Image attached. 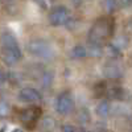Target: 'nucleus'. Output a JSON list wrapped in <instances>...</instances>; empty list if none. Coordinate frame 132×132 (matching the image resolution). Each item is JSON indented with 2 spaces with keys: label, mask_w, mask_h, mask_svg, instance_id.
<instances>
[{
  "label": "nucleus",
  "mask_w": 132,
  "mask_h": 132,
  "mask_svg": "<svg viewBox=\"0 0 132 132\" xmlns=\"http://www.w3.org/2000/svg\"><path fill=\"white\" fill-rule=\"evenodd\" d=\"M114 28H115V20L111 16L99 17L90 29V33H89L90 42L102 44L104 40L112 36Z\"/></svg>",
  "instance_id": "obj_1"
},
{
  "label": "nucleus",
  "mask_w": 132,
  "mask_h": 132,
  "mask_svg": "<svg viewBox=\"0 0 132 132\" xmlns=\"http://www.w3.org/2000/svg\"><path fill=\"white\" fill-rule=\"evenodd\" d=\"M41 116V108L38 106H30L25 110H23L20 114V119L25 126H33L35 123H37L38 118Z\"/></svg>",
  "instance_id": "obj_5"
},
{
  "label": "nucleus",
  "mask_w": 132,
  "mask_h": 132,
  "mask_svg": "<svg viewBox=\"0 0 132 132\" xmlns=\"http://www.w3.org/2000/svg\"><path fill=\"white\" fill-rule=\"evenodd\" d=\"M62 132H77V129L71 124H66V126L62 127Z\"/></svg>",
  "instance_id": "obj_19"
},
{
  "label": "nucleus",
  "mask_w": 132,
  "mask_h": 132,
  "mask_svg": "<svg viewBox=\"0 0 132 132\" xmlns=\"http://www.w3.org/2000/svg\"><path fill=\"white\" fill-rule=\"evenodd\" d=\"M81 132H87V131H81Z\"/></svg>",
  "instance_id": "obj_23"
},
{
  "label": "nucleus",
  "mask_w": 132,
  "mask_h": 132,
  "mask_svg": "<svg viewBox=\"0 0 132 132\" xmlns=\"http://www.w3.org/2000/svg\"><path fill=\"white\" fill-rule=\"evenodd\" d=\"M0 58L5 65L13 66L21 60V50L20 48H2Z\"/></svg>",
  "instance_id": "obj_4"
},
{
  "label": "nucleus",
  "mask_w": 132,
  "mask_h": 132,
  "mask_svg": "<svg viewBox=\"0 0 132 132\" xmlns=\"http://www.w3.org/2000/svg\"><path fill=\"white\" fill-rule=\"evenodd\" d=\"M73 96L70 93L65 91L62 93L58 99H57V103H56V108H57V112L61 115H66L69 114L71 110H73Z\"/></svg>",
  "instance_id": "obj_6"
},
{
  "label": "nucleus",
  "mask_w": 132,
  "mask_h": 132,
  "mask_svg": "<svg viewBox=\"0 0 132 132\" xmlns=\"http://www.w3.org/2000/svg\"><path fill=\"white\" fill-rule=\"evenodd\" d=\"M9 114V104L7 102H0V118H5Z\"/></svg>",
  "instance_id": "obj_16"
},
{
  "label": "nucleus",
  "mask_w": 132,
  "mask_h": 132,
  "mask_svg": "<svg viewBox=\"0 0 132 132\" xmlns=\"http://www.w3.org/2000/svg\"><path fill=\"white\" fill-rule=\"evenodd\" d=\"M95 91H96V96H101L102 94H104V91H106V83H103V82L98 83L95 86Z\"/></svg>",
  "instance_id": "obj_18"
},
{
  "label": "nucleus",
  "mask_w": 132,
  "mask_h": 132,
  "mask_svg": "<svg viewBox=\"0 0 132 132\" xmlns=\"http://www.w3.org/2000/svg\"><path fill=\"white\" fill-rule=\"evenodd\" d=\"M35 2H36V4H37V5H40L42 9H46V8H48L46 0H35Z\"/></svg>",
  "instance_id": "obj_20"
},
{
  "label": "nucleus",
  "mask_w": 132,
  "mask_h": 132,
  "mask_svg": "<svg viewBox=\"0 0 132 132\" xmlns=\"http://www.w3.org/2000/svg\"><path fill=\"white\" fill-rule=\"evenodd\" d=\"M19 98L23 102H28V103H35V102H40L42 95L40 94L38 90L33 89V87H25L19 93Z\"/></svg>",
  "instance_id": "obj_7"
},
{
  "label": "nucleus",
  "mask_w": 132,
  "mask_h": 132,
  "mask_svg": "<svg viewBox=\"0 0 132 132\" xmlns=\"http://www.w3.org/2000/svg\"><path fill=\"white\" fill-rule=\"evenodd\" d=\"M103 74L108 79H118L123 75V70L116 62H108L103 66Z\"/></svg>",
  "instance_id": "obj_8"
},
{
  "label": "nucleus",
  "mask_w": 132,
  "mask_h": 132,
  "mask_svg": "<svg viewBox=\"0 0 132 132\" xmlns=\"http://www.w3.org/2000/svg\"><path fill=\"white\" fill-rule=\"evenodd\" d=\"M12 132H23V131H21V129H19V128H15Z\"/></svg>",
  "instance_id": "obj_22"
},
{
  "label": "nucleus",
  "mask_w": 132,
  "mask_h": 132,
  "mask_svg": "<svg viewBox=\"0 0 132 132\" xmlns=\"http://www.w3.org/2000/svg\"><path fill=\"white\" fill-rule=\"evenodd\" d=\"M95 112H96V115H98V116H101V118H106V116H108V115H110V112H111V106H110V103H108V102L103 101V102H101V103H99V104L96 106Z\"/></svg>",
  "instance_id": "obj_10"
},
{
  "label": "nucleus",
  "mask_w": 132,
  "mask_h": 132,
  "mask_svg": "<svg viewBox=\"0 0 132 132\" xmlns=\"http://www.w3.org/2000/svg\"><path fill=\"white\" fill-rule=\"evenodd\" d=\"M28 50L37 57H48L52 52V48L44 40H33L28 44Z\"/></svg>",
  "instance_id": "obj_3"
},
{
  "label": "nucleus",
  "mask_w": 132,
  "mask_h": 132,
  "mask_svg": "<svg viewBox=\"0 0 132 132\" xmlns=\"http://www.w3.org/2000/svg\"><path fill=\"white\" fill-rule=\"evenodd\" d=\"M52 81H53V74H52V73H49V71L44 74V75H42V78H41V82H42V85L45 86V87L50 86Z\"/></svg>",
  "instance_id": "obj_17"
},
{
  "label": "nucleus",
  "mask_w": 132,
  "mask_h": 132,
  "mask_svg": "<svg viewBox=\"0 0 132 132\" xmlns=\"http://www.w3.org/2000/svg\"><path fill=\"white\" fill-rule=\"evenodd\" d=\"M70 16H69V11L66 9L65 7L62 5H58V7H54L50 13H49V23L53 25V27H60V25H63L69 21Z\"/></svg>",
  "instance_id": "obj_2"
},
{
  "label": "nucleus",
  "mask_w": 132,
  "mask_h": 132,
  "mask_svg": "<svg viewBox=\"0 0 132 132\" xmlns=\"http://www.w3.org/2000/svg\"><path fill=\"white\" fill-rule=\"evenodd\" d=\"M41 126H42V128H44V129L50 131V129H53V128H54L56 123H54V119H52V118H45V119L42 120Z\"/></svg>",
  "instance_id": "obj_14"
},
{
  "label": "nucleus",
  "mask_w": 132,
  "mask_h": 132,
  "mask_svg": "<svg viewBox=\"0 0 132 132\" xmlns=\"http://www.w3.org/2000/svg\"><path fill=\"white\" fill-rule=\"evenodd\" d=\"M91 57H102V54H103V48L101 46V44H94V42H90V46L89 49H87Z\"/></svg>",
  "instance_id": "obj_12"
},
{
  "label": "nucleus",
  "mask_w": 132,
  "mask_h": 132,
  "mask_svg": "<svg viewBox=\"0 0 132 132\" xmlns=\"http://www.w3.org/2000/svg\"><path fill=\"white\" fill-rule=\"evenodd\" d=\"M122 49H120L119 46H116L115 44H108V45L106 46V53L108 54L111 58H118V57H120V54H122V52H120Z\"/></svg>",
  "instance_id": "obj_13"
},
{
  "label": "nucleus",
  "mask_w": 132,
  "mask_h": 132,
  "mask_svg": "<svg viewBox=\"0 0 132 132\" xmlns=\"http://www.w3.org/2000/svg\"><path fill=\"white\" fill-rule=\"evenodd\" d=\"M0 41H2L3 48H19V44H17L16 37L12 35V33H9V32H4L2 35Z\"/></svg>",
  "instance_id": "obj_9"
},
{
  "label": "nucleus",
  "mask_w": 132,
  "mask_h": 132,
  "mask_svg": "<svg viewBox=\"0 0 132 132\" xmlns=\"http://www.w3.org/2000/svg\"><path fill=\"white\" fill-rule=\"evenodd\" d=\"M87 56V49L82 45H77L73 48L71 50V57L75 58V60H82Z\"/></svg>",
  "instance_id": "obj_11"
},
{
  "label": "nucleus",
  "mask_w": 132,
  "mask_h": 132,
  "mask_svg": "<svg viewBox=\"0 0 132 132\" xmlns=\"http://www.w3.org/2000/svg\"><path fill=\"white\" fill-rule=\"evenodd\" d=\"M7 78H8V75H7L3 70H0V83L5 82V81H7Z\"/></svg>",
  "instance_id": "obj_21"
},
{
  "label": "nucleus",
  "mask_w": 132,
  "mask_h": 132,
  "mask_svg": "<svg viewBox=\"0 0 132 132\" xmlns=\"http://www.w3.org/2000/svg\"><path fill=\"white\" fill-rule=\"evenodd\" d=\"M104 7L107 12H114L118 7V0H104Z\"/></svg>",
  "instance_id": "obj_15"
}]
</instances>
